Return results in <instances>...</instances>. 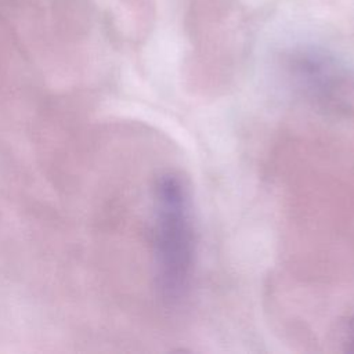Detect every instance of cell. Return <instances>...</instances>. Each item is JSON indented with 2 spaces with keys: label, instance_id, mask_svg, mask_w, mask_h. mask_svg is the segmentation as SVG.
Segmentation results:
<instances>
[{
  "label": "cell",
  "instance_id": "3",
  "mask_svg": "<svg viewBox=\"0 0 354 354\" xmlns=\"http://www.w3.org/2000/svg\"><path fill=\"white\" fill-rule=\"evenodd\" d=\"M343 346L348 353H354V315L348 319L343 332Z\"/></svg>",
  "mask_w": 354,
  "mask_h": 354
},
{
  "label": "cell",
  "instance_id": "2",
  "mask_svg": "<svg viewBox=\"0 0 354 354\" xmlns=\"http://www.w3.org/2000/svg\"><path fill=\"white\" fill-rule=\"evenodd\" d=\"M289 76L299 91L318 106L347 112L354 106V75L332 55L300 50L288 61Z\"/></svg>",
  "mask_w": 354,
  "mask_h": 354
},
{
  "label": "cell",
  "instance_id": "1",
  "mask_svg": "<svg viewBox=\"0 0 354 354\" xmlns=\"http://www.w3.org/2000/svg\"><path fill=\"white\" fill-rule=\"evenodd\" d=\"M153 210L156 283L162 297L176 303L188 290L195 257L189 194L178 176L166 173L158 178Z\"/></svg>",
  "mask_w": 354,
  "mask_h": 354
}]
</instances>
